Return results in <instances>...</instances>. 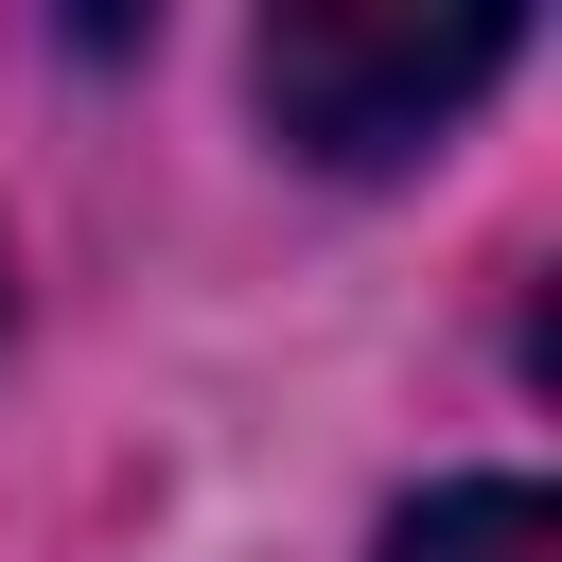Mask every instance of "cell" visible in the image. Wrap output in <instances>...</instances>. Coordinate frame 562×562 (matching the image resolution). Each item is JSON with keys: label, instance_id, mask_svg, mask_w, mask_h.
<instances>
[{"label": "cell", "instance_id": "obj_1", "mask_svg": "<svg viewBox=\"0 0 562 562\" xmlns=\"http://www.w3.org/2000/svg\"><path fill=\"white\" fill-rule=\"evenodd\" d=\"M509 53H527V18H492V0H457V18H404V0H299V18H263L246 88H263V123H281L316 176H386V158H422Z\"/></svg>", "mask_w": 562, "mask_h": 562}, {"label": "cell", "instance_id": "obj_2", "mask_svg": "<svg viewBox=\"0 0 562 562\" xmlns=\"http://www.w3.org/2000/svg\"><path fill=\"white\" fill-rule=\"evenodd\" d=\"M386 562H562V509L527 474H457V492H422L386 527Z\"/></svg>", "mask_w": 562, "mask_h": 562}]
</instances>
